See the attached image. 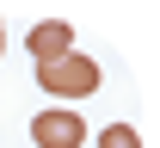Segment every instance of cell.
<instances>
[{
    "label": "cell",
    "instance_id": "1",
    "mask_svg": "<svg viewBox=\"0 0 160 148\" xmlns=\"http://www.w3.org/2000/svg\"><path fill=\"white\" fill-rule=\"evenodd\" d=\"M37 86L49 99H86V93H99V62H92L86 49H68L62 62L37 68Z\"/></svg>",
    "mask_w": 160,
    "mask_h": 148
},
{
    "label": "cell",
    "instance_id": "2",
    "mask_svg": "<svg viewBox=\"0 0 160 148\" xmlns=\"http://www.w3.org/2000/svg\"><path fill=\"white\" fill-rule=\"evenodd\" d=\"M31 142L37 148H86V124H80V111H68V105L37 111V117H31Z\"/></svg>",
    "mask_w": 160,
    "mask_h": 148
},
{
    "label": "cell",
    "instance_id": "3",
    "mask_svg": "<svg viewBox=\"0 0 160 148\" xmlns=\"http://www.w3.org/2000/svg\"><path fill=\"white\" fill-rule=\"evenodd\" d=\"M31 68H49V62H62L68 49H74V25L68 19H43V25H31Z\"/></svg>",
    "mask_w": 160,
    "mask_h": 148
},
{
    "label": "cell",
    "instance_id": "4",
    "mask_svg": "<svg viewBox=\"0 0 160 148\" xmlns=\"http://www.w3.org/2000/svg\"><path fill=\"white\" fill-rule=\"evenodd\" d=\"M99 148H142V136H136V124H105Z\"/></svg>",
    "mask_w": 160,
    "mask_h": 148
},
{
    "label": "cell",
    "instance_id": "5",
    "mask_svg": "<svg viewBox=\"0 0 160 148\" xmlns=\"http://www.w3.org/2000/svg\"><path fill=\"white\" fill-rule=\"evenodd\" d=\"M0 49H6V25H0Z\"/></svg>",
    "mask_w": 160,
    "mask_h": 148
}]
</instances>
